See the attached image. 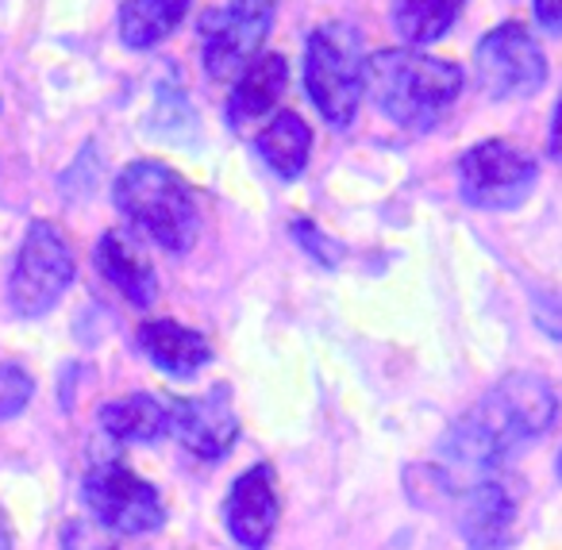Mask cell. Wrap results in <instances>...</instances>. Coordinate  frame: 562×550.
<instances>
[{
  "label": "cell",
  "mask_w": 562,
  "mask_h": 550,
  "mask_svg": "<svg viewBox=\"0 0 562 550\" xmlns=\"http://www.w3.org/2000/svg\"><path fill=\"white\" fill-rule=\"evenodd\" d=\"M516 501L501 478H477L459 489V531L470 550H501L513 535Z\"/></svg>",
  "instance_id": "12"
},
{
  "label": "cell",
  "mask_w": 562,
  "mask_h": 550,
  "mask_svg": "<svg viewBox=\"0 0 562 550\" xmlns=\"http://www.w3.org/2000/svg\"><path fill=\"white\" fill-rule=\"evenodd\" d=\"M63 542H66V550H116V547H109V542H101L93 531H89L86 524H70L63 531Z\"/></svg>",
  "instance_id": "22"
},
{
  "label": "cell",
  "mask_w": 562,
  "mask_h": 550,
  "mask_svg": "<svg viewBox=\"0 0 562 550\" xmlns=\"http://www.w3.org/2000/svg\"><path fill=\"white\" fill-rule=\"evenodd\" d=\"M35 393V381L24 366L16 362H0V419H12L27 408Z\"/></svg>",
  "instance_id": "20"
},
{
  "label": "cell",
  "mask_w": 562,
  "mask_h": 550,
  "mask_svg": "<svg viewBox=\"0 0 562 550\" xmlns=\"http://www.w3.org/2000/svg\"><path fill=\"white\" fill-rule=\"evenodd\" d=\"M367 89L374 104L408 132H428L459 101L462 70L420 50H378L367 58Z\"/></svg>",
  "instance_id": "2"
},
{
  "label": "cell",
  "mask_w": 562,
  "mask_h": 550,
  "mask_svg": "<svg viewBox=\"0 0 562 550\" xmlns=\"http://www.w3.org/2000/svg\"><path fill=\"white\" fill-rule=\"evenodd\" d=\"M474 74L477 86L493 101H513V97L536 93L547 81V58L539 43L520 20L493 27L474 50Z\"/></svg>",
  "instance_id": "8"
},
{
  "label": "cell",
  "mask_w": 562,
  "mask_h": 550,
  "mask_svg": "<svg viewBox=\"0 0 562 550\" xmlns=\"http://www.w3.org/2000/svg\"><path fill=\"white\" fill-rule=\"evenodd\" d=\"M189 4L186 0H135V4H120V40L132 50H147L162 43L173 27L186 20Z\"/></svg>",
  "instance_id": "18"
},
{
  "label": "cell",
  "mask_w": 562,
  "mask_h": 550,
  "mask_svg": "<svg viewBox=\"0 0 562 550\" xmlns=\"http://www.w3.org/2000/svg\"><path fill=\"white\" fill-rule=\"evenodd\" d=\"M273 4H224L201 16L204 70L212 81H232L255 66L262 40L270 35Z\"/></svg>",
  "instance_id": "9"
},
{
  "label": "cell",
  "mask_w": 562,
  "mask_h": 550,
  "mask_svg": "<svg viewBox=\"0 0 562 550\" xmlns=\"http://www.w3.org/2000/svg\"><path fill=\"white\" fill-rule=\"evenodd\" d=\"M305 89L331 127H347L367 93V55L351 24L328 20L305 43Z\"/></svg>",
  "instance_id": "4"
},
{
  "label": "cell",
  "mask_w": 562,
  "mask_h": 550,
  "mask_svg": "<svg viewBox=\"0 0 562 550\" xmlns=\"http://www.w3.org/2000/svg\"><path fill=\"white\" fill-rule=\"evenodd\" d=\"M120 216L135 227L139 235H147L150 243H158L170 255L193 247L196 239V201L189 193V186L170 170L166 162L143 158L132 162L116 178L112 189Z\"/></svg>",
  "instance_id": "3"
},
{
  "label": "cell",
  "mask_w": 562,
  "mask_h": 550,
  "mask_svg": "<svg viewBox=\"0 0 562 550\" xmlns=\"http://www.w3.org/2000/svg\"><path fill=\"white\" fill-rule=\"evenodd\" d=\"M559 478H562V454H559Z\"/></svg>",
  "instance_id": "26"
},
{
  "label": "cell",
  "mask_w": 562,
  "mask_h": 550,
  "mask_svg": "<svg viewBox=\"0 0 562 550\" xmlns=\"http://www.w3.org/2000/svg\"><path fill=\"white\" fill-rule=\"evenodd\" d=\"M536 162L524 150H516L513 143L485 139L477 147H470L459 158V189L467 197V204L485 212H508L520 209L536 189Z\"/></svg>",
  "instance_id": "6"
},
{
  "label": "cell",
  "mask_w": 562,
  "mask_h": 550,
  "mask_svg": "<svg viewBox=\"0 0 562 550\" xmlns=\"http://www.w3.org/2000/svg\"><path fill=\"white\" fill-rule=\"evenodd\" d=\"M0 550H12V531H9V519L0 512Z\"/></svg>",
  "instance_id": "25"
},
{
  "label": "cell",
  "mask_w": 562,
  "mask_h": 550,
  "mask_svg": "<svg viewBox=\"0 0 562 550\" xmlns=\"http://www.w3.org/2000/svg\"><path fill=\"white\" fill-rule=\"evenodd\" d=\"M139 350L170 378H193L212 362V343L193 327H181L173 319H150L139 327Z\"/></svg>",
  "instance_id": "14"
},
{
  "label": "cell",
  "mask_w": 562,
  "mask_h": 550,
  "mask_svg": "<svg viewBox=\"0 0 562 550\" xmlns=\"http://www.w3.org/2000/svg\"><path fill=\"white\" fill-rule=\"evenodd\" d=\"M170 435L204 462L224 458L232 442L239 439V419L232 412L227 389L216 385L193 401H170Z\"/></svg>",
  "instance_id": "10"
},
{
  "label": "cell",
  "mask_w": 562,
  "mask_h": 550,
  "mask_svg": "<svg viewBox=\"0 0 562 550\" xmlns=\"http://www.w3.org/2000/svg\"><path fill=\"white\" fill-rule=\"evenodd\" d=\"M101 424L120 442H155L170 435V401L155 393H127L120 401L104 404Z\"/></svg>",
  "instance_id": "17"
},
{
  "label": "cell",
  "mask_w": 562,
  "mask_h": 550,
  "mask_svg": "<svg viewBox=\"0 0 562 550\" xmlns=\"http://www.w3.org/2000/svg\"><path fill=\"white\" fill-rule=\"evenodd\" d=\"M74 281V250L66 235L47 220H35L20 243L9 278V301L20 316H43Z\"/></svg>",
  "instance_id": "5"
},
{
  "label": "cell",
  "mask_w": 562,
  "mask_h": 550,
  "mask_svg": "<svg viewBox=\"0 0 562 550\" xmlns=\"http://www.w3.org/2000/svg\"><path fill=\"white\" fill-rule=\"evenodd\" d=\"M462 4H454V0H424V4H393L390 16H393V32L401 35L405 43H413V47H424V43H436L439 35H447V27L459 20Z\"/></svg>",
  "instance_id": "19"
},
{
  "label": "cell",
  "mask_w": 562,
  "mask_h": 550,
  "mask_svg": "<svg viewBox=\"0 0 562 550\" xmlns=\"http://www.w3.org/2000/svg\"><path fill=\"white\" fill-rule=\"evenodd\" d=\"M559 416L551 385L539 373H508L497 389L485 393L482 404L467 412L447 431L439 447V481L447 489H467L477 478H493L501 462L516 447L547 435V427Z\"/></svg>",
  "instance_id": "1"
},
{
  "label": "cell",
  "mask_w": 562,
  "mask_h": 550,
  "mask_svg": "<svg viewBox=\"0 0 562 550\" xmlns=\"http://www.w3.org/2000/svg\"><path fill=\"white\" fill-rule=\"evenodd\" d=\"M290 81V66L281 55H258L255 66L235 81L232 101H227V127L235 135H243L247 127H255L262 116H270L278 109L281 93Z\"/></svg>",
  "instance_id": "13"
},
{
  "label": "cell",
  "mask_w": 562,
  "mask_h": 550,
  "mask_svg": "<svg viewBox=\"0 0 562 550\" xmlns=\"http://www.w3.org/2000/svg\"><path fill=\"white\" fill-rule=\"evenodd\" d=\"M255 150L281 181H293V178H301L308 166V155H313V132H308V124L301 116L281 112V116H273L270 124L258 132Z\"/></svg>",
  "instance_id": "16"
},
{
  "label": "cell",
  "mask_w": 562,
  "mask_h": 550,
  "mask_svg": "<svg viewBox=\"0 0 562 550\" xmlns=\"http://www.w3.org/2000/svg\"><path fill=\"white\" fill-rule=\"evenodd\" d=\"M547 147H551V155L562 162V97H559V104H554V116H551V135H547Z\"/></svg>",
  "instance_id": "24"
},
{
  "label": "cell",
  "mask_w": 562,
  "mask_h": 550,
  "mask_svg": "<svg viewBox=\"0 0 562 550\" xmlns=\"http://www.w3.org/2000/svg\"><path fill=\"white\" fill-rule=\"evenodd\" d=\"M293 232H297L301 247H305L308 255L321 258L324 266H336L339 262V247H336V243H328V235H324L316 224H308V220H297V224H293Z\"/></svg>",
  "instance_id": "21"
},
{
  "label": "cell",
  "mask_w": 562,
  "mask_h": 550,
  "mask_svg": "<svg viewBox=\"0 0 562 550\" xmlns=\"http://www.w3.org/2000/svg\"><path fill=\"white\" fill-rule=\"evenodd\" d=\"M81 496L97 524L116 535H147L166 519L158 489L120 462H97L86 473Z\"/></svg>",
  "instance_id": "7"
},
{
  "label": "cell",
  "mask_w": 562,
  "mask_h": 550,
  "mask_svg": "<svg viewBox=\"0 0 562 550\" xmlns=\"http://www.w3.org/2000/svg\"><path fill=\"white\" fill-rule=\"evenodd\" d=\"M97 270H101L104 281H109L116 293H124L135 308H147V304L155 301L158 278L132 235L104 232V239L97 243Z\"/></svg>",
  "instance_id": "15"
},
{
  "label": "cell",
  "mask_w": 562,
  "mask_h": 550,
  "mask_svg": "<svg viewBox=\"0 0 562 550\" xmlns=\"http://www.w3.org/2000/svg\"><path fill=\"white\" fill-rule=\"evenodd\" d=\"M536 24L543 27V32H551V35H562V4H551V0H539L536 9Z\"/></svg>",
  "instance_id": "23"
},
{
  "label": "cell",
  "mask_w": 562,
  "mask_h": 550,
  "mask_svg": "<svg viewBox=\"0 0 562 550\" xmlns=\"http://www.w3.org/2000/svg\"><path fill=\"white\" fill-rule=\"evenodd\" d=\"M281 504H278V485H273L270 465H250L247 473H239V481L232 485L224 501V524L232 531V539L247 550H262L270 542L273 527H278Z\"/></svg>",
  "instance_id": "11"
}]
</instances>
